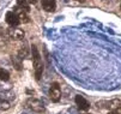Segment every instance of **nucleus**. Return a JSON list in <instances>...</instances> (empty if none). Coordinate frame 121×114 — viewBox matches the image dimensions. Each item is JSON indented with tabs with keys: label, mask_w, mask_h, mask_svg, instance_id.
<instances>
[{
	"label": "nucleus",
	"mask_w": 121,
	"mask_h": 114,
	"mask_svg": "<svg viewBox=\"0 0 121 114\" xmlns=\"http://www.w3.org/2000/svg\"><path fill=\"white\" fill-rule=\"evenodd\" d=\"M31 52H32V64H34V69H35V78L39 80L42 76V72H43L42 59H41V55H40L37 47L35 44L31 46Z\"/></svg>",
	"instance_id": "nucleus-1"
},
{
	"label": "nucleus",
	"mask_w": 121,
	"mask_h": 114,
	"mask_svg": "<svg viewBox=\"0 0 121 114\" xmlns=\"http://www.w3.org/2000/svg\"><path fill=\"white\" fill-rule=\"evenodd\" d=\"M25 106H26V108H29L30 110L35 112V113H43L44 112V105L40 100L35 99V97L28 99L25 102Z\"/></svg>",
	"instance_id": "nucleus-2"
},
{
	"label": "nucleus",
	"mask_w": 121,
	"mask_h": 114,
	"mask_svg": "<svg viewBox=\"0 0 121 114\" xmlns=\"http://www.w3.org/2000/svg\"><path fill=\"white\" fill-rule=\"evenodd\" d=\"M49 96L53 102H58L61 97V89H60V85L59 83L54 82L53 84L50 85V89H49Z\"/></svg>",
	"instance_id": "nucleus-3"
},
{
	"label": "nucleus",
	"mask_w": 121,
	"mask_h": 114,
	"mask_svg": "<svg viewBox=\"0 0 121 114\" xmlns=\"http://www.w3.org/2000/svg\"><path fill=\"white\" fill-rule=\"evenodd\" d=\"M5 19H6V23H7L9 25H11V26H17V25L21 23L18 16H17L16 12H13V11H9V12L6 13Z\"/></svg>",
	"instance_id": "nucleus-4"
},
{
	"label": "nucleus",
	"mask_w": 121,
	"mask_h": 114,
	"mask_svg": "<svg viewBox=\"0 0 121 114\" xmlns=\"http://www.w3.org/2000/svg\"><path fill=\"white\" fill-rule=\"evenodd\" d=\"M74 101H76V105L78 106V108H79L80 110H88V109L90 108V103L86 101L83 96H80V95H77V96H76Z\"/></svg>",
	"instance_id": "nucleus-5"
},
{
	"label": "nucleus",
	"mask_w": 121,
	"mask_h": 114,
	"mask_svg": "<svg viewBox=\"0 0 121 114\" xmlns=\"http://www.w3.org/2000/svg\"><path fill=\"white\" fill-rule=\"evenodd\" d=\"M9 35L14 40H23L24 39V30L12 26L11 29H9Z\"/></svg>",
	"instance_id": "nucleus-6"
},
{
	"label": "nucleus",
	"mask_w": 121,
	"mask_h": 114,
	"mask_svg": "<svg viewBox=\"0 0 121 114\" xmlns=\"http://www.w3.org/2000/svg\"><path fill=\"white\" fill-rule=\"evenodd\" d=\"M13 12H16V14L18 16L21 23H29L30 18H29V16L26 14V11H24L21 7H14V11Z\"/></svg>",
	"instance_id": "nucleus-7"
},
{
	"label": "nucleus",
	"mask_w": 121,
	"mask_h": 114,
	"mask_svg": "<svg viewBox=\"0 0 121 114\" xmlns=\"http://www.w3.org/2000/svg\"><path fill=\"white\" fill-rule=\"evenodd\" d=\"M42 9L47 12H54L56 9V4L54 0H42Z\"/></svg>",
	"instance_id": "nucleus-8"
},
{
	"label": "nucleus",
	"mask_w": 121,
	"mask_h": 114,
	"mask_svg": "<svg viewBox=\"0 0 121 114\" xmlns=\"http://www.w3.org/2000/svg\"><path fill=\"white\" fill-rule=\"evenodd\" d=\"M17 4H18V7L23 9L24 11H26V12L30 11V6H29L28 0H17Z\"/></svg>",
	"instance_id": "nucleus-9"
},
{
	"label": "nucleus",
	"mask_w": 121,
	"mask_h": 114,
	"mask_svg": "<svg viewBox=\"0 0 121 114\" xmlns=\"http://www.w3.org/2000/svg\"><path fill=\"white\" fill-rule=\"evenodd\" d=\"M9 79H10V73L4 69H0V80L6 82V80H9Z\"/></svg>",
	"instance_id": "nucleus-10"
},
{
	"label": "nucleus",
	"mask_w": 121,
	"mask_h": 114,
	"mask_svg": "<svg viewBox=\"0 0 121 114\" xmlns=\"http://www.w3.org/2000/svg\"><path fill=\"white\" fill-rule=\"evenodd\" d=\"M10 107H11L10 103L6 100L0 97V110H7V109H10Z\"/></svg>",
	"instance_id": "nucleus-11"
},
{
	"label": "nucleus",
	"mask_w": 121,
	"mask_h": 114,
	"mask_svg": "<svg viewBox=\"0 0 121 114\" xmlns=\"http://www.w3.org/2000/svg\"><path fill=\"white\" fill-rule=\"evenodd\" d=\"M28 54H29V51H28V48H26V47H22V48H21V51H19V53H18V55H19L21 59L26 58Z\"/></svg>",
	"instance_id": "nucleus-12"
},
{
	"label": "nucleus",
	"mask_w": 121,
	"mask_h": 114,
	"mask_svg": "<svg viewBox=\"0 0 121 114\" xmlns=\"http://www.w3.org/2000/svg\"><path fill=\"white\" fill-rule=\"evenodd\" d=\"M18 59H19V58H18ZM18 59H17V58H12V61L14 62L17 70H22V64H21V61H19Z\"/></svg>",
	"instance_id": "nucleus-13"
},
{
	"label": "nucleus",
	"mask_w": 121,
	"mask_h": 114,
	"mask_svg": "<svg viewBox=\"0 0 121 114\" xmlns=\"http://www.w3.org/2000/svg\"><path fill=\"white\" fill-rule=\"evenodd\" d=\"M109 114H121V107H116L115 109L110 110Z\"/></svg>",
	"instance_id": "nucleus-14"
},
{
	"label": "nucleus",
	"mask_w": 121,
	"mask_h": 114,
	"mask_svg": "<svg viewBox=\"0 0 121 114\" xmlns=\"http://www.w3.org/2000/svg\"><path fill=\"white\" fill-rule=\"evenodd\" d=\"M28 3H29V4H32V5H35V4L37 3V0H28Z\"/></svg>",
	"instance_id": "nucleus-15"
},
{
	"label": "nucleus",
	"mask_w": 121,
	"mask_h": 114,
	"mask_svg": "<svg viewBox=\"0 0 121 114\" xmlns=\"http://www.w3.org/2000/svg\"><path fill=\"white\" fill-rule=\"evenodd\" d=\"M3 35V29H1V26H0V36Z\"/></svg>",
	"instance_id": "nucleus-16"
},
{
	"label": "nucleus",
	"mask_w": 121,
	"mask_h": 114,
	"mask_svg": "<svg viewBox=\"0 0 121 114\" xmlns=\"http://www.w3.org/2000/svg\"><path fill=\"white\" fill-rule=\"evenodd\" d=\"M77 1H79V3H84V0H77Z\"/></svg>",
	"instance_id": "nucleus-17"
},
{
	"label": "nucleus",
	"mask_w": 121,
	"mask_h": 114,
	"mask_svg": "<svg viewBox=\"0 0 121 114\" xmlns=\"http://www.w3.org/2000/svg\"><path fill=\"white\" fill-rule=\"evenodd\" d=\"M120 9H121V6H120Z\"/></svg>",
	"instance_id": "nucleus-18"
}]
</instances>
